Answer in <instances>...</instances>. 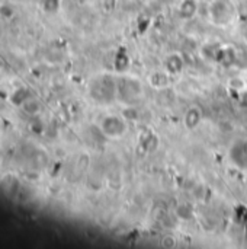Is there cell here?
<instances>
[{
  "instance_id": "1",
  "label": "cell",
  "mask_w": 247,
  "mask_h": 249,
  "mask_svg": "<svg viewBox=\"0 0 247 249\" xmlns=\"http://www.w3.org/2000/svg\"><path fill=\"white\" fill-rule=\"evenodd\" d=\"M210 16L215 25H229L236 16V9L230 0H214L210 6Z\"/></svg>"
},
{
  "instance_id": "2",
  "label": "cell",
  "mask_w": 247,
  "mask_h": 249,
  "mask_svg": "<svg viewBox=\"0 0 247 249\" xmlns=\"http://www.w3.org/2000/svg\"><path fill=\"white\" fill-rule=\"evenodd\" d=\"M100 131L108 139H119L127 131V124L122 117L111 114L100 121Z\"/></svg>"
},
{
  "instance_id": "3",
  "label": "cell",
  "mask_w": 247,
  "mask_h": 249,
  "mask_svg": "<svg viewBox=\"0 0 247 249\" xmlns=\"http://www.w3.org/2000/svg\"><path fill=\"white\" fill-rule=\"evenodd\" d=\"M230 160L233 162V165H236L239 169L247 171V142H236L229 152Z\"/></svg>"
},
{
  "instance_id": "4",
  "label": "cell",
  "mask_w": 247,
  "mask_h": 249,
  "mask_svg": "<svg viewBox=\"0 0 247 249\" xmlns=\"http://www.w3.org/2000/svg\"><path fill=\"white\" fill-rule=\"evenodd\" d=\"M215 60L221 66H224V67H231L236 63V60H237V53H236V50L231 45H226V47L217 50Z\"/></svg>"
},
{
  "instance_id": "5",
  "label": "cell",
  "mask_w": 247,
  "mask_h": 249,
  "mask_svg": "<svg viewBox=\"0 0 247 249\" xmlns=\"http://www.w3.org/2000/svg\"><path fill=\"white\" fill-rule=\"evenodd\" d=\"M183 58L173 53V54H169L165 60H163V70L167 71L169 74H179L182 70H183Z\"/></svg>"
},
{
  "instance_id": "6",
  "label": "cell",
  "mask_w": 247,
  "mask_h": 249,
  "mask_svg": "<svg viewBox=\"0 0 247 249\" xmlns=\"http://www.w3.org/2000/svg\"><path fill=\"white\" fill-rule=\"evenodd\" d=\"M118 92L134 98L141 93V85L135 79H122V82L118 83Z\"/></svg>"
},
{
  "instance_id": "7",
  "label": "cell",
  "mask_w": 247,
  "mask_h": 249,
  "mask_svg": "<svg viewBox=\"0 0 247 249\" xmlns=\"http://www.w3.org/2000/svg\"><path fill=\"white\" fill-rule=\"evenodd\" d=\"M201 120H202V112L199 108L197 107H192L186 111L185 117H183V123H185V127L189 128V130H194L197 128L199 124H201Z\"/></svg>"
},
{
  "instance_id": "8",
  "label": "cell",
  "mask_w": 247,
  "mask_h": 249,
  "mask_svg": "<svg viewBox=\"0 0 247 249\" xmlns=\"http://www.w3.org/2000/svg\"><path fill=\"white\" fill-rule=\"evenodd\" d=\"M181 18L183 19H192L198 12V1L197 0H182L178 9Z\"/></svg>"
},
{
  "instance_id": "9",
  "label": "cell",
  "mask_w": 247,
  "mask_h": 249,
  "mask_svg": "<svg viewBox=\"0 0 247 249\" xmlns=\"http://www.w3.org/2000/svg\"><path fill=\"white\" fill-rule=\"evenodd\" d=\"M20 108L28 114V115H31V117H36L39 112H41V102L36 99V98H33L32 95L20 105Z\"/></svg>"
},
{
  "instance_id": "10",
  "label": "cell",
  "mask_w": 247,
  "mask_h": 249,
  "mask_svg": "<svg viewBox=\"0 0 247 249\" xmlns=\"http://www.w3.org/2000/svg\"><path fill=\"white\" fill-rule=\"evenodd\" d=\"M169 73L167 71H154L153 74H150L148 80H150V85L157 88V89H163L165 86H167L169 83Z\"/></svg>"
},
{
  "instance_id": "11",
  "label": "cell",
  "mask_w": 247,
  "mask_h": 249,
  "mask_svg": "<svg viewBox=\"0 0 247 249\" xmlns=\"http://www.w3.org/2000/svg\"><path fill=\"white\" fill-rule=\"evenodd\" d=\"M140 144L146 152H156V149L159 146V137L156 134H153V133H146L141 137Z\"/></svg>"
},
{
  "instance_id": "12",
  "label": "cell",
  "mask_w": 247,
  "mask_h": 249,
  "mask_svg": "<svg viewBox=\"0 0 247 249\" xmlns=\"http://www.w3.org/2000/svg\"><path fill=\"white\" fill-rule=\"evenodd\" d=\"M29 96H31V92H28L26 89H16V90H13V92L10 93L9 101H10L13 105L20 107Z\"/></svg>"
},
{
  "instance_id": "13",
  "label": "cell",
  "mask_w": 247,
  "mask_h": 249,
  "mask_svg": "<svg viewBox=\"0 0 247 249\" xmlns=\"http://www.w3.org/2000/svg\"><path fill=\"white\" fill-rule=\"evenodd\" d=\"M114 64H115V70L122 73V71L128 70V67L131 64V60H130V57L125 53H118L116 57H115V63Z\"/></svg>"
},
{
  "instance_id": "14",
  "label": "cell",
  "mask_w": 247,
  "mask_h": 249,
  "mask_svg": "<svg viewBox=\"0 0 247 249\" xmlns=\"http://www.w3.org/2000/svg\"><path fill=\"white\" fill-rule=\"evenodd\" d=\"M60 7H61V0H41V9L48 15L57 13Z\"/></svg>"
},
{
  "instance_id": "15",
  "label": "cell",
  "mask_w": 247,
  "mask_h": 249,
  "mask_svg": "<svg viewBox=\"0 0 247 249\" xmlns=\"http://www.w3.org/2000/svg\"><path fill=\"white\" fill-rule=\"evenodd\" d=\"M15 15V9L7 3H0V18L3 19H12Z\"/></svg>"
},
{
  "instance_id": "16",
  "label": "cell",
  "mask_w": 247,
  "mask_h": 249,
  "mask_svg": "<svg viewBox=\"0 0 247 249\" xmlns=\"http://www.w3.org/2000/svg\"><path fill=\"white\" fill-rule=\"evenodd\" d=\"M29 128L36 134H41L44 131V123L38 118V115L32 118V121L29 123Z\"/></svg>"
},
{
  "instance_id": "17",
  "label": "cell",
  "mask_w": 247,
  "mask_h": 249,
  "mask_svg": "<svg viewBox=\"0 0 247 249\" xmlns=\"http://www.w3.org/2000/svg\"><path fill=\"white\" fill-rule=\"evenodd\" d=\"M162 245H163L165 248H173V247H176V239H175L173 236L167 235V236H165V238L162 239Z\"/></svg>"
},
{
  "instance_id": "18",
  "label": "cell",
  "mask_w": 247,
  "mask_h": 249,
  "mask_svg": "<svg viewBox=\"0 0 247 249\" xmlns=\"http://www.w3.org/2000/svg\"><path fill=\"white\" fill-rule=\"evenodd\" d=\"M102 6L106 12H112L116 7V0H102Z\"/></svg>"
},
{
  "instance_id": "19",
  "label": "cell",
  "mask_w": 247,
  "mask_h": 249,
  "mask_svg": "<svg viewBox=\"0 0 247 249\" xmlns=\"http://www.w3.org/2000/svg\"><path fill=\"white\" fill-rule=\"evenodd\" d=\"M144 3H150V1H153V0H143Z\"/></svg>"
}]
</instances>
